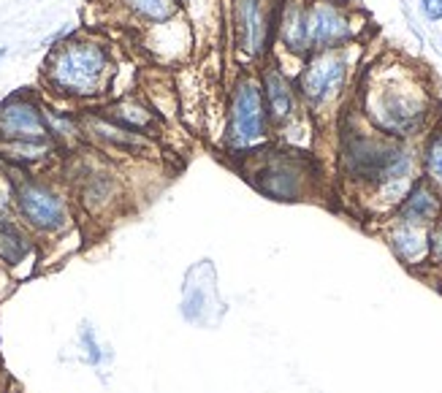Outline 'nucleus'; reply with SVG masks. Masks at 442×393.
<instances>
[{
	"instance_id": "nucleus-1",
	"label": "nucleus",
	"mask_w": 442,
	"mask_h": 393,
	"mask_svg": "<svg viewBox=\"0 0 442 393\" xmlns=\"http://www.w3.org/2000/svg\"><path fill=\"white\" fill-rule=\"evenodd\" d=\"M336 166L342 182L361 198H369L377 215H393L412 179L421 177V155L412 142L374 130L355 108L345 111L339 123Z\"/></svg>"
},
{
	"instance_id": "nucleus-11",
	"label": "nucleus",
	"mask_w": 442,
	"mask_h": 393,
	"mask_svg": "<svg viewBox=\"0 0 442 393\" xmlns=\"http://www.w3.org/2000/svg\"><path fill=\"white\" fill-rule=\"evenodd\" d=\"M255 73H258V82H261V89H264L271 133H280V136L288 139V133L307 120V111L301 106L296 85L274 57L264 60Z\"/></svg>"
},
{
	"instance_id": "nucleus-15",
	"label": "nucleus",
	"mask_w": 442,
	"mask_h": 393,
	"mask_svg": "<svg viewBox=\"0 0 442 393\" xmlns=\"http://www.w3.org/2000/svg\"><path fill=\"white\" fill-rule=\"evenodd\" d=\"M386 242L391 252L396 255V261L405 263L407 268L412 271L424 266L429 268V228L391 217L386 228Z\"/></svg>"
},
{
	"instance_id": "nucleus-8",
	"label": "nucleus",
	"mask_w": 442,
	"mask_h": 393,
	"mask_svg": "<svg viewBox=\"0 0 442 393\" xmlns=\"http://www.w3.org/2000/svg\"><path fill=\"white\" fill-rule=\"evenodd\" d=\"M233 49L245 63H264L277 44V0H228Z\"/></svg>"
},
{
	"instance_id": "nucleus-16",
	"label": "nucleus",
	"mask_w": 442,
	"mask_h": 393,
	"mask_svg": "<svg viewBox=\"0 0 442 393\" xmlns=\"http://www.w3.org/2000/svg\"><path fill=\"white\" fill-rule=\"evenodd\" d=\"M277 44L299 63L309 54L307 0H277Z\"/></svg>"
},
{
	"instance_id": "nucleus-6",
	"label": "nucleus",
	"mask_w": 442,
	"mask_h": 393,
	"mask_svg": "<svg viewBox=\"0 0 442 393\" xmlns=\"http://www.w3.org/2000/svg\"><path fill=\"white\" fill-rule=\"evenodd\" d=\"M11 209L19 223L38 236H60L73 225L68 196L49 179H41L22 166H11Z\"/></svg>"
},
{
	"instance_id": "nucleus-5",
	"label": "nucleus",
	"mask_w": 442,
	"mask_h": 393,
	"mask_svg": "<svg viewBox=\"0 0 442 393\" xmlns=\"http://www.w3.org/2000/svg\"><path fill=\"white\" fill-rule=\"evenodd\" d=\"M355 49L358 44H350L345 49H331V52H312L301 60L299 73L293 79L296 92L304 111L309 117H323L334 114L342 106L350 79L355 71Z\"/></svg>"
},
{
	"instance_id": "nucleus-17",
	"label": "nucleus",
	"mask_w": 442,
	"mask_h": 393,
	"mask_svg": "<svg viewBox=\"0 0 442 393\" xmlns=\"http://www.w3.org/2000/svg\"><path fill=\"white\" fill-rule=\"evenodd\" d=\"M111 123L128 127L133 133H142V136H155V130L160 127V117L158 111L149 106L144 98L139 95H125V98H117L106 106L101 108Z\"/></svg>"
},
{
	"instance_id": "nucleus-12",
	"label": "nucleus",
	"mask_w": 442,
	"mask_h": 393,
	"mask_svg": "<svg viewBox=\"0 0 442 393\" xmlns=\"http://www.w3.org/2000/svg\"><path fill=\"white\" fill-rule=\"evenodd\" d=\"M73 196L87 215L101 217L120 201L123 182L106 161L90 158V161L79 163V168L73 174Z\"/></svg>"
},
{
	"instance_id": "nucleus-2",
	"label": "nucleus",
	"mask_w": 442,
	"mask_h": 393,
	"mask_svg": "<svg viewBox=\"0 0 442 393\" xmlns=\"http://www.w3.org/2000/svg\"><path fill=\"white\" fill-rule=\"evenodd\" d=\"M434 106L437 101L429 76L393 54L364 68L355 87V111L361 120L402 142H412L431 130Z\"/></svg>"
},
{
	"instance_id": "nucleus-23",
	"label": "nucleus",
	"mask_w": 442,
	"mask_h": 393,
	"mask_svg": "<svg viewBox=\"0 0 442 393\" xmlns=\"http://www.w3.org/2000/svg\"><path fill=\"white\" fill-rule=\"evenodd\" d=\"M79 342H82V347H85V353H87V361L90 366H98L101 361H104V353H101V344L95 342V331L90 328L87 323L82 325V334H79Z\"/></svg>"
},
{
	"instance_id": "nucleus-20",
	"label": "nucleus",
	"mask_w": 442,
	"mask_h": 393,
	"mask_svg": "<svg viewBox=\"0 0 442 393\" xmlns=\"http://www.w3.org/2000/svg\"><path fill=\"white\" fill-rule=\"evenodd\" d=\"M421 174L442 190V127H434L421 149Z\"/></svg>"
},
{
	"instance_id": "nucleus-24",
	"label": "nucleus",
	"mask_w": 442,
	"mask_h": 393,
	"mask_svg": "<svg viewBox=\"0 0 442 393\" xmlns=\"http://www.w3.org/2000/svg\"><path fill=\"white\" fill-rule=\"evenodd\" d=\"M421 14L429 22H442V0H421Z\"/></svg>"
},
{
	"instance_id": "nucleus-26",
	"label": "nucleus",
	"mask_w": 442,
	"mask_h": 393,
	"mask_svg": "<svg viewBox=\"0 0 442 393\" xmlns=\"http://www.w3.org/2000/svg\"><path fill=\"white\" fill-rule=\"evenodd\" d=\"M6 52H8V49H6V46H0V60H3V57H6Z\"/></svg>"
},
{
	"instance_id": "nucleus-10",
	"label": "nucleus",
	"mask_w": 442,
	"mask_h": 393,
	"mask_svg": "<svg viewBox=\"0 0 442 393\" xmlns=\"http://www.w3.org/2000/svg\"><path fill=\"white\" fill-rule=\"evenodd\" d=\"M0 144H57L47 108L33 92L8 95L0 104Z\"/></svg>"
},
{
	"instance_id": "nucleus-25",
	"label": "nucleus",
	"mask_w": 442,
	"mask_h": 393,
	"mask_svg": "<svg viewBox=\"0 0 442 393\" xmlns=\"http://www.w3.org/2000/svg\"><path fill=\"white\" fill-rule=\"evenodd\" d=\"M179 3H182V8H185V6H190V3H195V0H179Z\"/></svg>"
},
{
	"instance_id": "nucleus-14",
	"label": "nucleus",
	"mask_w": 442,
	"mask_h": 393,
	"mask_svg": "<svg viewBox=\"0 0 442 393\" xmlns=\"http://www.w3.org/2000/svg\"><path fill=\"white\" fill-rule=\"evenodd\" d=\"M440 215H442V190L434 187V185L421 174V177L412 179V185L407 187L405 198L399 201V206L393 209L391 217L412 223V225L431 228Z\"/></svg>"
},
{
	"instance_id": "nucleus-4",
	"label": "nucleus",
	"mask_w": 442,
	"mask_h": 393,
	"mask_svg": "<svg viewBox=\"0 0 442 393\" xmlns=\"http://www.w3.org/2000/svg\"><path fill=\"white\" fill-rule=\"evenodd\" d=\"M239 161L250 163V168H242V174L261 196L271 198V201L296 204V201L312 198L318 190V166L301 149L269 144Z\"/></svg>"
},
{
	"instance_id": "nucleus-3",
	"label": "nucleus",
	"mask_w": 442,
	"mask_h": 393,
	"mask_svg": "<svg viewBox=\"0 0 442 393\" xmlns=\"http://www.w3.org/2000/svg\"><path fill=\"white\" fill-rule=\"evenodd\" d=\"M114 79V60L104 41L68 36L54 44L44 60V85L60 98L95 101L106 95Z\"/></svg>"
},
{
	"instance_id": "nucleus-22",
	"label": "nucleus",
	"mask_w": 442,
	"mask_h": 393,
	"mask_svg": "<svg viewBox=\"0 0 442 393\" xmlns=\"http://www.w3.org/2000/svg\"><path fill=\"white\" fill-rule=\"evenodd\" d=\"M429 268H442V215L429 228Z\"/></svg>"
},
{
	"instance_id": "nucleus-9",
	"label": "nucleus",
	"mask_w": 442,
	"mask_h": 393,
	"mask_svg": "<svg viewBox=\"0 0 442 393\" xmlns=\"http://www.w3.org/2000/svg\"><path fill=\"white\" fill-rule=\"evenodd\" d=\"M361 14L342 0H307V46L312 52L345 49L361 41Z\"/></svg>"
},
{
	"instance_id": "nucleus-19",
	"label": "nucleus",
	"mask_w": 442,
	"mask_h": 393,
	"mask_svg": "<svg viewBox=\"0 0 442 393\" xmlns=\"http://www.w3.org/2000/svg\"><path fill=\"white\" fill-rule=\"evenodd\" d=\"M117 6L128 17H133L139 25H147V27L171 25L182 14L179 0H117Z\"/></svg>"
},
{
	"instance_id": "nucleus-7",
	"label": "nucleus",
	"mask_w": 442,
	"mask_h": 393,
	"mask_svg": "<svg viewBox=\"0 0 442 393\" xmlns=\"http://www.w3.org/2000/svg\"><path fill=\"white\" fill-rule=\"evenodd\" d=\"M269 144H271V123H269L258 73L242 68L231 82L226 149L233 158H247Z\"/></svg>"
},
{
	"instance_id": "nucleus-13",
	"label": "nucleus",
	"mask_w": 442,
	"mask_h": 393,
	"mask_svg": "<svg viewBox=\"0 0 442 393\" xmlns=\"http://www.w3.org/2000/svg\"><path fill=\"white\" fill-rule=\"evenodd\" d=\"M79 127L90 142H95L104 149L120 152V155H133V158H147V152H152V139L133 133L128 127L111 123L104 111H85L79 117Z\"/></svg>"
},
{
	"instance_id": "nucleus-18",
	"label": "nucleus",
	"mask_w": 442,
	"mask_h": 393,
	"mask_svg": "<svg viewBox=\"0 0 442 393\" xmlns=\"http://www.w3.org/2000/svg\"><path fill=\"white\" fill-rule=\"evenodd\" d=\"M36 252V239L27 231L19 217L0 212V263L6 266H19Z\"/></svg>"
},
{
	"instance_id": "nucleus-21",
	"label": "nucleus",
	"mask_w": 442,
	"mask_h": 393,
	"mask_svg": "<svg viewBox=\"0 0 442 393\" xmlns=\"http://www.w3.org/2000/svg\"><path fill=\"white\" fill-rule=\"evenodd\" d=\"M207 312V290L204 287H185V299H182V318L190 323H198Z\"/></svg>"
}]
</instances>
